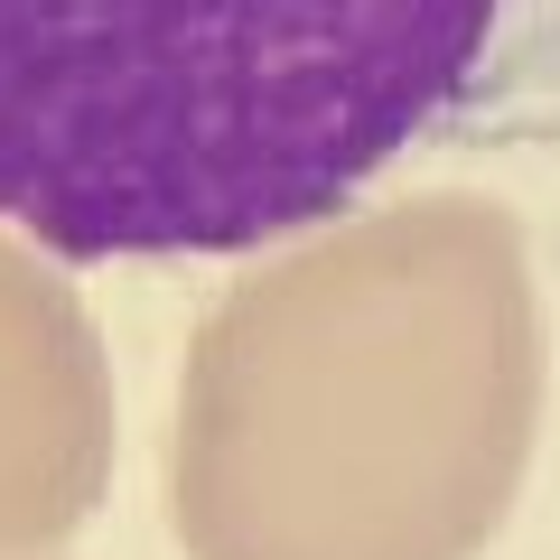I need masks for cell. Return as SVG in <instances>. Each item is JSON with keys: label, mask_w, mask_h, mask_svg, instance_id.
<instances>
[{"label": "cell", "mask_w": 560, "mask_h": 560, "mask_svg": "<svg viewBox=\"0 0 560 560\" xmlns=\"http://www.w3.org/2000/svg\"><path fill=\"white\" fill-rule=\"evenodd\" d=\"M94 327L38 243L0 234V486L57 477L94 440Z\"/></svg>", "instance_id": "cell-3"}, {"label": "cell", "mask_w": 560, "mask_h": 560, "mask_svg": "<svg viewBox=\"0 0 560 560\" xmlns=\"http://www.w3.org/2000/svg\"><path fill=\"white\" fill-rule=\"evenodd\" d=\"M533 253L486 197L364 206L261 261L197 346L224 504L327 477H467L533 401Z\"/></svg>", "instance_id": "cell-2"}, {"label": "cell", "mask_w": 560, "mask_h": 560, "mask_svg": "<svg viewBox=\"0 0 560 560\" xmlns=\"http://www.w3.org/2000/svg\"><path fill=\"white\" fill-rule=\"evenodd\" d=\"M514 0H0V234L215 261L337 224Z\"/></svg>", "instance_id": "cell-1"}]
</instances>
